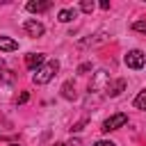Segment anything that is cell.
I'll use <instances>...</instances> for the list:
<instances>
[{
    "mask_svg": "<svg viewBox=\"0 0 146 146\" xmlns=\"http://www.w3.org/2000/svg\"><path fill=\"white\" fill-rule=\"evenodd\" d=\"M57 71H59V62H57V59H50V62H46L41 68L34 71L32 80H34V84H48V82L55 78Z\"/></svg>",
    "mask_w": 146,
    "mask_h": 146,
    "instance_id": "cell-1",
    "label": "cell"
},
{
    "mask_svg": "<svg viewBox=\"0 0 146 146\" xmlns=\"http://www.w3.org/2000/svg\"><path fill=\"white\" fill-rule=\"evenodd\" d=\"M107 84H110V73L105 68H100V71L94 73V78L89 82V91H105Z\"/></svg>",
    "mask_w": 146,
    "mask_h": 146,
    "instance_id": "cell-2",
    "label": "cell"
},
{
    "mask_svg": "<svg viewBox=\"0 0 146 146\" xmlns=\"http://www.w3.org/2000/svg\"><path fill=\"white\" fill-rule=\"evenodd\" d=\"M125 123H128V116H125L123 112H119V114H112L110 119H105V121H103V132L119 130V128H123Z\"/></svg>",
    "mask_w": 146,
    "mask_h": 146,
    "instance_id": "cell-3",
    "label": "cell"
},
{
    "mask_svg": "<svg viewBox=\"0 0 146 146\" xmlns=\"http://www.w3.org/2000/svg\"><path fill=\"white\" fill-rule=\"evenodd\" d=\"M144 64H146V55H144L141 50H130V52L125 55V66H128V68H135V71H137V68H141Z\"/></svg>",
    "mask_w": 146,
    "mask_h": 146,
    "instance_id": "cell-4",
    "label": "cell"
},
{
    "mask_svg": "<svg viewBox=\"0 0 146 146\" xmlns=\"http://www.w3.org/2000/svg\"><path fill=\"white\" fill-rule=\"evenodd\" d=\"M23 30H25L30 36H41V34L46 32V27H43L39 21H34V18H27V21L23 23Z\"/></svg>",
    "mask_w": 146,
    "mask_h": 146,
    "instance_id": "cell-5",
    "label": "cell"
},
{
    "mask_svg": "<svg viewBox=\"0 0 146 146\" xmlns=\"http://www.w3.org/2000/svg\"><path fill=\"white\" fill-rule=\"evenodd\" d=\"M43 64H46V57H43L41 52H30V55H25V66H27L30 71L41 68Z\"/></svg>",
    "mask_w": 146,
    "mask_h": 146,
    "instance_id": "cell-6",
    "label": "cell"
},
{
    "mask_svg": "<svg viewBox=\"0 0 146 146\" xmlns=\"http://www.w3.org/2000/svg\"><path fill=\"white\" fill-rule=\"evenodd\" d=\"M50 7H52V2H50V0H36V2H34V0H30V2H27V11H36V14L48 11Z\"/></svg>",
    "mask_w": 146,
    "mask_h": 146,
    "instance_id": "cell-7",
    "label": "cell"
},
{
    "mask_svg": "<svg viewBox=\"0 0 146 146\" xmlns=\"http://www.w3.org/2000/svg\"><path fill=\"white\" fill-rule=\"evenodd\" d=\"M123 89H125V80H121V78H119V80H114V82H110V84H107L105 94L114 98V96H119V94H121Z\"/></svg>",
    "mask_w": 146,
    "mask_h": 146,
    "instance_id": "cell-8",
    "label": "cell"
},
{
    "mask_svg": "<svg viewBox=\"0 0 146 146\" xmlns=\"http://www.w3.org/2000/svg\"><path fill=\"white\" fill-rule=\"evenodd\" d=\"M62 96H64L66 100H75V98H78V91H75V84H73L71 80L62 84Z\"/></svg>",
    "mask_w": 146,
    "mask_h": 146,
    "instance_id": "cell-9",
    "label": "cell"
},
{
    "mask_svg": "<svg viewBox=\"0 0 146 146\" xmlns=\"http://www.w3.org/2000/svg\"><path fill=\"white\" fill-rule=\"evenodd\" d=\"M0 50H5V52L18 50V43H16L14 39H9V36H0Z\"/></svg>",
    "mask_w": 146,
    "mask_h": 146,
    "instance_id": "cell-10",
    "label": "cell"
},
{
    "mask_svg": "<svg viewBox=\"0 0 146 146\" xmlns=\"http://www.w3.org/2000/svg\"><path fill=\"white\" fill-rule=\"evenodd\" d=\"M78 16V9H62L59 14H57V18L62 21V23H68V21H73Z\"/></svg>",
    "mask_w": 146,
    "mask_h": 146,
    "instance_id": "cell-11",
    "label": "cell"
},
{
    "mask_svg": "<svg viewBox=\"0 0 146 146\" xmlns=\"http://www.w3.org/2000/svg\"><path fill=\"white\" fill-rule=\"evenodd\" d=\"M135 107H137V110H144V112H146V91H139V96L135 98Z\"/></svg>",
    "mask_w": 146,
    "mask_h": 146,
    "instance_id": "cell-12",
    "label": "cell"
},
{
    "mask_svg": "<svg viewBox=\"0 0 146 146\" xmlns=\"http://www.w3.org/2000/svg\"><path fill=\"white\" fill-rule=\"evenodd\" d=\"M94 7H96V5H94L91 0H82V2H80V9H82V11H87V14H91V11H94Z\"/></svg>",
    "mask_w": 146,
    "mask_h": 146,
    "instance_id": "cell-13",
    "label": "cell"
},
{
    "mask_svg": "<svg viewBox=\"0 0 146 146\" xmlns=\"http://www.w3.org/2000/svg\"><path fill=\"white\" fill-rule=\"evenodd\" d=\"M132 30H135V32L146 34V21H135V23H132Z\"/></svg>",
    "mask_w": 146,
    "mask_h": 146,
    "instance_id": "cell-14",
    "label": "cell"
},
{
    "mask_svg": "<svg viewBox=\"0 0 146 146\" xmlns=\"http://www.w3.org/2000/svg\"><path fill=\"white\" fill-rule=\"evenodd\" d=\"M27 98H30V94H27V91H23V94L16 98V103H21V105H23V103H27Z\"/></svg>",
    "mask_w": 146,
    "mask_h": 146,
    "instance_id": "cell-15",
    "label": "cell"
},
{
    "mask_svg": "<svg viewBox=\"0 0 146 146\" xmlns=\"http://www.w3.org/2000/svg\"><path fill=\"white\" fill-rule=\"evenodd\" d=\"M87 71H91V64H80L78 66V73H87Z\"/></svg>",
    "mask_w": 146,
    "mask_h": 146,
    "instance_id": "cell-16",
    "label": "cell"
},
{
    "mask_svg": "<svg viewBox=\"0 0 146 146\" xmlns=\"http://www.w3.org/2000/svg\"><path fill=\"white\" fill-rule=\"evenodd\" d=\"M0 75H2V80H7V82H11V80H14V75H11V71H2Z\"/></svg>",
    "mask_w": 146,
    "mask_h": 146,
    "instance_id": "cell-17",
    "label": "cell"
},
{
    "mask_svg": "<svg viewBox=\"0 0 146 146\" xmlns=\"http://www.w3.org/2000/svg\"><path fill=\"white\" fill-rule=\"evenodd\" d=\"M94 146H116L114 141H107V139H100V141H96Z\"/></svg>",
    "mask_w": 146,
    "mask_h": 146,
    "instance_id": "cell-18",
    "label": "cell"
},
{
    "mask_svg": "<svg viewBox=\"0 0 146 146\" xmlns=\"http://www.w3.org/2000/svg\"><path fill=\"white\" fill-rule=\"evenodd\" d=\"M82 128H84V121H80V123H75V125H73V128H71V130H73V132H80V130H82Z\"/></svg>",
    "mask_w": 146,
    "mask_h": 146,
    "instance_id": "cell-19",
    "label": "cell"
},
{
    "mask_svg": "<svg viewBox=\"0 0 146 146\" xmlns=\"http://www.w3.org/2000/svg\"><path fill=\"white\" fill-rule=\"evenodd\" d=\"M66 146H82V141H80V139H71Z\"/></svg>",
    "mask_w": 146,
    "mask_h": 146,
    "instance_id": "cell-20",
    "label": "cell"
},
{
    "mask_svg": "<svg viewBox=\"0 0 146 146\" xmlns=\"http://www.w3.org/2000/svg\"><path fill=\"white\" fill-rule=\"evenodd\" d=\"M2 68H5V62H2V59H0V71H2Z\"/></svg>",
    "mask_w": 146,
    "mask_h": 146,
    "instance_id": "cell-21",
    "label": "cell"
},
{
    "mask_svg": "<svg viewBox=\"0 0 146 146\" xmlns=\"http://www.w3.org/2000/svg\"><path fill=\"white\" fill-rule=\"evenodd\" d=\"M55 146H66V144H55Z\"/></svg>",
    "mask_w": 146,
    "mask_h": 146,
    "instance_id": "cell-22",
    "label": "cell"
},
{
    "mask_svg": "<svg viewBox=\"0 0 146 146\" xmlns=\"http://www.w3.org/2000/svg\"><path fill=\"white\" fill-rule=\"evenodd\" d=\"M9 146H18V144H9Z\"/></svg>",
    "mask_w": 146,
    "mask_h": 146,
    "instance_id": "cell-23",
    "label": "cell"
}]
</instances>
